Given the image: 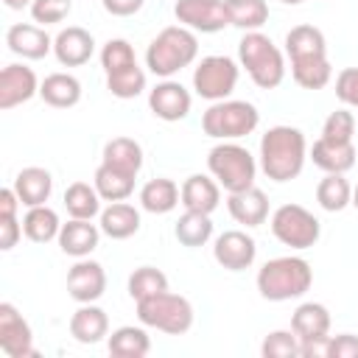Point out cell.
I'll use <instances>...</instances> for the list:
<instances>
[{
	"instance_id": "1",
	"label": "cell",
	"mask_w": 358,
	"mask_h": 358,
	"mask_svg": "<svg viewBox=\"0 0 358 358\" xmlns=\"http://www.w3.org/2000/svg\"><path fill=\"white\" fill-rule=\"evenodd\" d=\"M285 53L291 59V76L302 90H322L333 78L327 62V42L316 25H294L285 34Z\"/></svg>"
},
{
	"instance_id": "2",
	"label": "cell",
	"mask_w": 358,
	"mask_h": 358,
	"mask_svg": "<svg viewBox=\"0 0 358 358\" xmlns=\"http://www.w3.org/2000/svg\"><path fill=\"white\" fill-rule=\"evenodd\" d=\"M308 159L305 134L294 126H271L260 137V168L271 182H291Z\"/></svg>"
},
{
	"instance_id": "3",
	"label": "cell",
	"mask_w": 358,
	"mask_h": 358,
	"mask_svg": "<svg viewBox=\"0 0 358 358\" xmlns=\"http://www.w3.org/2000/svg\"><path fill=\"white\" fill-rule=\"evenodd\" d=\"M310 282H313V268L305 257L296 255L266 260L263 268L257 271V291L268 302L296 299L310 288Z\"/></svg>"
},
{
	"instance_id": "4",
	"label": "cell",
	"mask_w": 358,
	"mask_h": 358,
	"mask_svg": "<svg viewBox=\"0 0 358 358\" xmlns=\"http://www.w3.org/2000/svg\"><path fill=\"white\" fill-rule=\"evenodd\" d=\"M199 56V39H196V31L185 28V25H168L162 28L148 50H145V67L154 73V76H162V78H171L173 73H179L182 67L193 64V59Z\"/></svg>"
},
{
	"instance_id": "5",
	"label": "cell",
	"mask_w": 358,
	"mask_h": 358,
	"mask_svg": "<svg viewBox=\"0 0 358 358\" xmlns=\"http://www.w3.org/2000/svg\"><path fill=\"white\" fill-rule=\"evenodd\" d=\"M238 59L241 67L249 73V78L260 90H277L285 78V59L282 50L260 31H246L238 42Z\"/></svg>"
},
{
	"instance_id": "6",
	"label": "cell",
	"mask_w": 358,
	"mask_h": 358,
	"mask_svg": "<svg viewBox=\"0 0 358 358\" xmlns=\"http://www.w3.org/2000/svg\"><path fill=\"white\" fill-rule=\"evenodd\" d=\"M207 168L213 173V179L227 190V193H238L255 185V173H257V162L249 154V148H243L235 140H221L215 148H210L207 154Z\"/></svg>"
},
{
	"instance_id": "7",
	"label": "cell",
	"mask_w": 358,
	"mask_h": 358,
	"mask_svg": "<svg viewBox=\"0 0 358 358\" xmlns=\"http://www.w3.org/2000/svg\"><path fill=\"white\" fill-rule=\"evenodd\" d=\"M260 123V112L249 101H213L210 109L201 115L204 134L215 140H241L252 134Z\"/></svg>"
},
{
	"instance_id": "8",
	"label": "cell",
	"mask_w": 358,
	"mask_h": 358,
	"mask_svg": "<svg viewBox=\"0 0 358 358\" xmlns=\"http://www.w3.org/2000/svg\"><path fill=\"white\" fill-rule=\"evenodd\" d=\"M137 319L145 327H157L168 336H182L193 327V305L182 294H154L137 302Z\"/></svg>"
},
{
	"instance_id": "9",
	"label": "cell",
	"mask_w": 358,
	"mask_h": 358,
	"mask_svg": "<svg viewBox=\"0 0 358 358\" xmlns=\"http://www.w3.org/2000/svg\"><path fill=\"white\" fill-rule=\"evenodd\" d=\"M271 232L282 246L310 249V246H316V241L322 235V224L302 204H282L271 215Z\"/></svg>"
},
{
	"instance_id": "10",
	"label": "cell",
	"mask_w": 358,
	"mask_h": 358,
	"mask_svg": "<svg viewBox=\"0 0 358 358\" xmlns=\"http://www.w3.org/2000/svg\"><path fill=\"white\" fill-rule=\"evenodd\" d=\"M238 84V64L229 56H204L193 70V90L207 101H224Z\"/></svg>"
},
{
	"instance_id": "11",
	"label": "cell",
	"mask_w": 358,
	"mask_h": 358,
	"mask_svg": "<svg viewBox=\"0 0 358 358\" xmlns=\"http://www.w3.org/2000/svg\"><path fill=\"white\" fill-rule=\"evenodd\" d=\"M173 14L185 28L201 31V34H215L229 25L224 0H176Z\"/></svg>"
},
{
	"instance_id": "12",
	"label": "cell",
	"mask_w": 358,
	"mask_h": 358,
	"mask_svg": "<svg viewBox=\"0 0 358 358\" xmlns=\"http://www.w3.org/2000/svg\"><path fill=\"white\" fill-rule=\"evenodd\" d=\"M0 350L8 358H31V355H36L31 324L22 319V313L11 302H0Z\"/></svg>"
},
{
	"instance_id": "13",
	"label": "cell",
	"mask_w": 358,
	"mask_h": 358,
	"mask_svg": "<svg viewBox=\"0 0 358 358\" xmlns=\"http://www.w3.org/2000/svg\"><path fill=\"white\" fill-rule=\"evenodd\" d=\"M255 255H257V243L243 229H227L213 243V257L227 271H243V268H249L255 263Z\"/></svg>"
},
{
	"instance_id": "14",
	"label": "cell",
	"mask_w": 358,
	"mask_h": 358,
	"mask_svg": "<svg viewBox=\"0 0 358 358\" xmlns=\"http://www.w3.org/2000/svg\"><path fill=\"white\" fill-rule=\"evenodd\" d=\"M39 95L36 73L25 64H6L0 73V109L8 112L25 101Z\"/></svg>"
},
{
	"instance_id": "15",
	"label": "cell",
	"mask_w": 358,
	"mask_h": 358,
	"mask_svg": "<svg viewBox=\"0 0 358 358\" xmlns=\"http://www.w3.org/2000/svg\"><path fill=\"white\" fill-rule=\"evenodd\" d=\"M106 291V271L101 263L95 260H87V257H78V263L67 271V294L76 299V302H95L101 299Z\"/></svg>"
},
{
	"instance_id": "16",
	"label": "cell",
	"mask_w": 358,
	"mask_h": 358,
	"mask_svg": "<svg viewBox=\"0 0 358 358\" xmlns=\"http://www.w3.org/2000/svg\"><path fill=\"white\" fill-rule=\"evenodd\" d=\"M190 103H193L190 92H187L179 81H171V78L159 81V84L148 92V106H151V112H154L159 120H168V123H176V120H182V117H187Z\"/></svg>"
},
{
	"instance_id": "17",
	"label": "cell",
	"mask_w": 358,
	"mask_h": 358,
	"mask_svg": "<svg viewBox=\"0 0 358 358\" xmlns=\"http://www.w3.org/2000/svg\"><path fill=\"white\" fill-rule=\"evenodd\" d=\"M92 50H95V39L81 25H70L53 36V53H56L59 64H64V67L87 64L92 59Z\"/></svg>"
},
{
	"instance_id": "18",
	"label": "cell",
	"mask_w": 358,
	"mask_h": 358,
	"mask_svg": "<svg viewBox=\"0 0 358 358\" xmlns=\"http://www.w3.org/2000/svg\"><path fill=\"white\" fill-rule=\"evenodd\" d=\"M6 45L11 53L22 56V59H45L53 50V39L48 36V31L42 25H31V22H17L6 31Z\"/></svg>"
},
{
	"instance_id": "19",
	"label": "cell",
	"mask_w": 358,
	"mask_h": 358,
	"mask_svg": "<svg viewBox=\"0 0 358 358\" xmlns=\"http://www.w3.org/2000/svg\"><path fill=\"white\" fill-rule=\"evenodd\" d=\"M227 210H229V215L238 224H243V227H260L268 218V196L260 187L252 185L246 190L229 193L227 196Z\"/></svg>"
},
{
	"instance_id": "20",
	"label": "cell",
	"mask_w": 358,
	"mask_h": 358,
	"mask_svg": "<svg viewBox=\"0 0 358 358\" xmlns=\"http://www.w3.org/2000/svg\"><path fill=\"white\" fill-rule=\"evenodd\" d=\"M101 238V227H95L90 218H70L67 224H62L59 229V246L64 255L70 257H87Z\"/></svg>"
},
{
	"instance_id": "21",
	"label": "cell",
	"mask_w": 358,
	"mask_h": 358,
	"mask_svg": "<svg viewBox=\"0 0 358 358\" xmlns=\"http://www.w3.org/2000/svg\"><path fill=\"white\" fill-rule=\"evenodd\" d=\"M109 333V316L103 308L84 302L73 316H70V336L78 344H98Z\"/></svg>"
},
{
	"instance_id": "22",
	"label": "cell",
	"mask_w": 358,
	"mask_h": 358,
	"mask_svg": "<svg viewBox=\"0 0 358 358\" xmlns=\"http://www.w3.org/2000/svg\"><path fill=\"white\" fill-rule=\"evenodd\" d=\"M182 204H185V210L210 215L221 204V185L204 173H193L182 182Z\"/></svg>"
},
{
	"instance_id": "23",
	"label": "cell",
	"mask_w": 358,
	"mask_h": 358,
	"mask_svg": "<svg viewBox=\"0 0 358 358\" xmlns=\"http://www.w3.org/2000/svg\"><path fill=\"white\" fill-rule=\"evenodd\" d=\"M20 196V201L25 207H39L50 199V190H53V176L50 171L39 168V165H31V168H22L17 176H14V185H11Z\"/></svg>"
},
{
	"instance_id": "24",
	"label": "cell",
	"mask_w": 358,
	"mask_h": 358,
	"mask_svg": "<svg viewBox=\"0 0 358 358\" xmlns=\"http://www.w3.org/2000/svg\"><path fill=\"white\" fill-rule=\"evenodd\" d=\"M101 232L112 241H126L140 229V210L126 201H109L106 210H101Z\"/></svg>"
},
{
	"instance_id": "25",
	"label": "cell",
	"mask_w": 358,
	"mask_h": 358,
	"mask_svg": "<svg viewBox=\"0 0 358 358\" xmlns=\"http://www.w3.org/2000/svg\"><path fill=\"white\" fill-rule=\"evenodd\" d=\"M39 98L48 106L70 109V106H76L81 101V81L76 76H70V73H50L39 84Z\"/></svg>"
},
{
	"instance_id": "26",
	"label": "cell",
	"mask_w": 358,
	"mask_h": 358,
	"mask_svg": "<svg viewBox=\"0 0 358 358\" xmlns=\"http://www.w3.org/2000/svg\"><path fill=\"white\" fill-rule=\"evenodd\" d=\"M310 159L324 173H347L355 165V145L352 143H330L319 137L310 148Z\"/></svg>"
},
{
	"instance_id": "27",
	"label": "cell",
	"mask_w": 358,
	"mask_h": 358,
	"mask_svg": "<svg viewBox=\"0 0 358 358\" xmlns=\"http://www.w3.org/2000/svg\"><path fill=\"white\" fill-rule=\"evenodd\" d=\"M182 201V187L168 179V176H157V179H148L140 190V204L143 210L154 213V215H162V213H171L176 204Z\"/></svg>"
},
{
	"instance_id": "28",
	"label": "cell",
	"mask_w": 358,
	"mask_h": 358,
	"mask_svg": "<svg viewBox=\"0 0 358 358\" xmlns=\"http://www.w3.org/2000/svg\"><path fill=\"white\" fill-rule=\"evenodd\" d=\"M291 330L299 336V341L322 338L330 333V310L322 302H302L291 316Z\"/></svg>"
},
{
	"instance_id": "29",
	"label": "cell",
	"mask_w": 358,
	"mask_h": 358,
	"mask_svg": "<svg viewBox=\"0 0 358 358\" xmlns=\"http://www.w3.org/2000/svg\"><path fill=\"white\" fill-rule=\"evenodd\" d=\"M103 165L120 171V173H129V176H137L140 168H143V148L137 140L131 137H115L103 145Z\"/></svg>"
},
{
	"instance_id": "30",
	"label": "cell",
	"mask_w": 358,
	"mask_h": 358,
	"mask_svg": "<svg viewBox=\"0 0 358 358\" xmlns=\"http://www.w3.org/2000/svg\"><path fill=\"white\" fill-rule=\"evenodd\" d=\"M59 229H62V221L56 215V210H50L48 204H39V207H28L25 218H22V232L28 241L34 243H48L53 238H59Z\"/></svg>"
},
{
	"instance_id": "31",
	"label": "cell",
	"mask_w": 358,
	"mask_h": 358,
	"mask_svg": "<svg viewBox=\"0 0 358 358\" xmlns=\"http://www.w3.org/2000/svg\"><path fill=\"white\" fill-rule=\"evenodd\" d=\"M148 350H151V338L143 327L123 324L109 336V352L115 358H143L148 355Z\"/></svg>"
},
{
	"instance_id": "32",
	"label": "cell",
	"mask_w": 358,
	"mask_h": 358,
	"mask_svg": "<svg viewBox=\"0 0 358 358\" xmlns=\"http://www.w3.org/2000/svg\"><path fill=\"white\" fill-rule=\"evenodd\" d=\"M173 235L182 246L187 249H196V246H204L210 238H213V221L207 213H196V210H185V215H179L176 227H173Z\"/></svg>"
},
{
	"instance_id": "33",
	"label": "cell",
	"mask_w": 358,
	"mask_h": 358,
	"mask_svg": "<svg viewBox=\"0 0 358 358\" xmlns=\"http://www.w3.org/2000/svg\"><path fill=\"white\" fill-rule=\"evenodd\" d=\"M92 185H95V190L101 193L103 201H126L134 193V176L120 173V171H115L103 162L98 165V171L92 176Z\"/></svg>"
},
{
	"instance_id": "34",
	"label": "cell",
	"mask_w": 358,
	"mask_h": 358,
	"mask_svg": "<svg viewBox=\"0 0 358 358\" xmlns=\"http://www.w3.org/2000/svg\"><path fill=\"white\" fill-rule=\"evenodd\" d=\"M229 25L241 31H260L268 22V3L266 0H224Z\"/></svg>"
},
{
	"instance_id": "35",
	"label": "cell",
	"mask_w": 358,
	"mask_h": 358,
	"mask_svg": "<svg viewBox=\"0 0 358 358\" xmlns=\"http://www.w3.org/2000/svg\"><path fill=\"white\" fill-rule=\"evenodd\" d=\"M64 207L70 213V218H95L101 215V193L95 190V185L87 182H73L64 190Z\"/></svg>"
},
{
	"instance_id": "36",
	"label": "cell",
	"mask_w": 358,
	"mask_h": 358,
	"mask_svg": "<svg viewBox=\"0 0 358 358\" xmlns=\"http://www.w3.org/2000/svg\"><path fill=\"white\" fill-rule=\"evenodd\" d=\"M316 201L327 213H341L352 201V187L344 173H324V179L316 185Z\"/></svg>"
},
{
	"instance_id": "37",
	"label": "cell",
	"mask_w": 358,
	"mask_h": 358,
	"mask_svg": "<svg viewBox=\"0 0 358 358\" xmlns=\"http://www.w3.org/2000/svg\"><path fill=\"white\" fill-rule=\"evenodd\" d=\"M162 291H168V277H165V271H159V268H154V266H140V268L131 271V277H129V296H131L134 302L148 299V296L162 294Z\"/></svg>"
},
{
	"instance_id": "38",
	"label": "cell",
	"mask_w": 358,
	"mask_h": 358,
	"mask_svg": "<svg viewBox=\"0 0 358 358\" xmlns=\"http://www.w3.org/2000/svg\"><path fill=\"white\" fill-rule=\"evenodd\" d=\"M106 90L115 95V98H137L143 90H145V73L140 64H131V67H123L117 73H109L106 76Z\"/></svg>"
},
{
	"instance_id": "39",
	"label": "cell",
	"mask_w": 358,
	"mask_h": 358,
	"mask_svg": "<svg viewBox=\"0 0 358 358\" xmlns=\"http://www.w3.org/2000/svg\"><path fill=\"white\" fill-rule=\"evenodd\" d=\"M263 358H296L299 355V336L294 330H271L260 344Z\"/></svg>"
},
{
	"instance_id": "40",
	"label": "cell",
	"mask_w": 358,
	"mask_h": 358,
	"mask_svg": "<svg viewBox=\"0 0 358 358\" xmlns=\"http://www.w3.org/2000/svg\"><path fill=\"white\" fill-rule=\"evenodd\" d=\"M137 64V56H134V48L126 42V39H109L103 48H101V67L103 73H117L123 67H131Z\"/></svg>"
},
{
	"instance_id": "41",
	"label": "cell",
	"mask_w": 358,
	"mask_h": 358,
	"mask_svg": "<svg viewBox=\"0 0 358 358\" xmlns=\"http://www.w3.org/2000/svg\"><path fill=\"white\" fill-rule=\"evenodd\" d=\"M355 134V115L350 109H336L327 115L324 126H322V137L330 143H352Z\"/></svg>"
},
{
	"instance_id": "42",
	"label": "cell",
	"mask_w": 358,
	"mask_h": 358,
	"mask_svg": "<svg viewBox=\"0 0 358 358\" xmlns=\"http://www.w3.org/2000/svg\"><path fill=\"white\" fill-rule=\"evenodd\" d=\"M73 3L70 0H34L31 3V17L39 25H56L70 14Z\"/></svg>"
},
{
	"instance_id": "43",
	"label": "cell",
	"mask_w": 358,
	"mask_h": 358,
	"mask_svg": "<svg viewBox=\"0 0 358 358\" xmlns=\"http://www.w3.org/2000/svg\"><path fill=\"white\" fill-rule=\"evenodd\" d=\"M336 95L344 106L358 109V67H344L336 76Z\"/></svg>"
},
{
	"instance_id": "44",
	"label": "cell",
	"mask_w": 358,
	"mask_h": 358,
	"mask_svg": "<svg viewBox=\"0 0 358 358\" xmlns=\"http://www.w3.org/2000/svg\"><path fill=\"white\" fill-rule=\"evenodd\" d=\"M22 235V224L17 221V213H0V249L8 252L17 246Z\"/></svg>"
},
{
	"instance_id": "45",
	"label": "cell",
	"mask_w": 358,
	"mask_h": 358,
	"mask_svg": "<svg viewBox=\"0 0 358 358\" xmlns=\"http://www.w3.org/2000/svg\"><path fill=\"white\" fill-rule=\"evenodd\" d=\"M327 358H358V336H352V333L330 336V352H327Z\"/></svg>"
},
{
	"instance_id": "46",
	"label": "cell",
	"mask_w": 358,
	"mask_h": 358,
	"mask_svg": "<svg viewBox=\"0 0 358 358\" xmlns=\"http://www.w3.org/2000/svg\"><path fill=\"white\" fill-rule=\"evenodd\" d=\"M145 0H103V8L112 14V17H131L143 8Z\"/></svg>"
},
{
	"instance_id": "47",
	"label": "cell",
	"mask_w": 358,
	"mask_h": 358,
	"mask_svg": "<svg viewBox=\"0 0 358 358\" xmlns=\"http://www.w3.org/2000/svg\"><path fill=\"white\" fill-rule=\"evenodd\" d=\"M8 8H25V6H31L34 0H3Z\"/></svg>"
},
{
	"instance_id": "48",
	"label": "cell",
	"mask_w": 358,
	"mask_h": 358,
	"mask_svg": "<svg viewBox=\"0 0 358 358\" xmlns=\"http://www.w3.org/2000/svg\"><path fill=\"white\" fill-rule=\"evenodd\" d=\"M350 204H352V207H355V210H358V185H355V187H352V201H350Z\"/></svg>"
},
{
	"instance_id": "49",
	"label": "cell",
	"mask_w": 358,
	"mask_h": 358,
	"mask_svg": "<svg viewBox=\"0 0 358 358\" xmlns=\"http://www.w3.org/2000/svg\"><path fill=\"white\" fill-rule=\"evenodd\" d=\"M282 3H285V6H299L302 0H282Z\"/></svg>"
}]
</instances>
